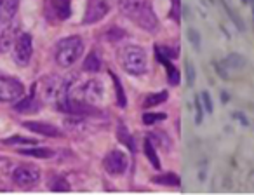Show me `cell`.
<instances>
[{"label":"cell","mask_w":254,"mask_h":195,"mask_svg":"<svg viewBox=\"0 0 254 195\" xmlns=\"http://www.w3.org/2000/svg\"><path fill=\"white\" fill-rule=\"evenodd\" d=\"M14 108H16V111H20V113H32V111H35L37 108H39V101H37V96H35V87H32V94L28 96V98H24V100H21Z\"/></svg>","instance_id":"cell-16"},{"label":"cell","mask_w":254,"mask_h":195,"mask_svg":"<svg viewBox=\"0 0 254 195\" xmlns=\"http://www.w3.org/2000/svg\"><path fill=\"white\" fill-rule=\"evenodd\" d=\"M47 14L58 21H64L72 16V0H45Z\"/></svg>","instance_id":"cell-12"},{"label":"cell","mask_w":254,"mask_h":195,"mask_svg":"<svg viewBox=\"0 0 254 195\" xmlns=\"http://www.w3.org/2000/svg\"><path fill=\"white\" fill-rule=\"evenodd\" d=\"M84 54V42L79 35L66 37V39L60 40L56 45V63L61 68H70L79 61V58Z\"/></svg>","instance_id":"cell-3"},{"label":"cell","mask_w":254,"mask_h":195,"mask_svg":"<svg viewBox=\"0 0 254 195\" xmlns=\"http://www.w3.org/2000/svg\"><path fill=\"white\" fill-rule=\"evenodd\" d=\"M58 108L60 111L63 113H70V115H75V117H100V110L94 108V105H89L85 101H80L77 98H70L66 96L64 100H61L58 103Z\"/></svg>","instance_id":"cell-5"},{"label":"cell","mask_w":254,"mask_h":195,"mask_svg":"<svg viewBox=\"0 0 254 195\" xmlns=\"http://www.w3.org/2000/svg\"><path fill=\"white\" fill-rule=\"evenodd\" d=\"M200 100L204 101V107H206V111H207V113H212V101H211L209 92L204 91V92H202V98H200Z\"/></svg>","instance_id":"cell-33"},{"label":"cell","mask_w":254,"mask_h":195,"mask_svg":"<svg viewBox=\"0 0 254 195\" xmlns=\"http://www.w3.org/2000/svg\"><path fill=\"white\" fill-rule=\"evenodd\" d=\"M110 11L106 0H89L87 9H85V16H84L82 23L84 24H94L101 21Z\"/></svg>","instance_id":"cell-11"},{"label":"cell","mask_w":254,"mask_h":195,"mask_svg":"<svg viewBox=\"0 0 254 195\" xmlns=\"http://www.w3.org/2000/svg\"><path fill=\"white\" fill-rule=\"evenodd\" d=\"M5 145H35V139L23 138V136H14V138L4 139Z\"/></svg>","instance_id":"cell-27"},{"label":"cell","mask_w":254,"mask_h":195,"mask_svg":"<svg viewBox=\"0 0 254 195\" xmlns=\"http://www.w3.org/2000/svg\"><path fill=\"white\" fill-rule=\"evenodd\" d=\"M20 153L26 157H35V159H51L54 155V152L49 148H23L20 150Z\"/></svg>","instance_id":"cell-20"},{"label":"cell","mask_w":254,"mask_h":195,"mask_svg":"<svg viewBox=\"0 0 254 195\" xmlns=\"http://www.w3.org/2000/svg\"><path fill=\"white\" fill-rule=\"evenodd\" d=\"M70 98H77L80 101H85L89 105H96L103 101L105 98V87L100 80H87L84 82L80 87L75 89V96H70Z\"/></svg>","instance_id":"cell-6"},{"label":"cell","mask_w":254,"mask_h":195,"mask_svg":"<svg viewBox=\"0 0 254 195\" xmlns=\"http://www.w3.org/2000/svg\"><path fill=\"white\" fill-rule=\"evenodd\" d=\"M33 54V42L32 35L30 33H23L16 39V44H14V61L21 66L30 63Z\"/></svg>","instance_id":"cell-10"},{"label":"cell","mask_w":254,"mask_h":195,"mask_svg":"<svg viewBox=\"0 0 254 195\" xmlns=\"http://www.w3.org/2000/svg\"><path fill=\"white\" fill-rule=\"evenodd\" d=\"M119 9L127 20H131L145 32L155 33L159 30V20L150 0H119Z\"/></svg>","instance_id":"cell-1"},{"label":"cell","mask_w":254,"mask_h":195,"mask_svg":"<svg viewBox=\"0 0 254 195\" xmlns=\"http://www.w3.org/2000/svg\"><path fill=\"white\" fill-rule=\"evenodd\" d=\"M151 181L157 185H166V187H179V183H181L179 176L174 174V173H166V174L155 176V178H151Z\"/></svg>","instance_id":"cell-19"},{"label":"cell","mask_w":254,"mask_h":195,"mask_svg":"<svg viewBox=\"0 0 254 195\" xmlns=\"http://www.w3.org/2000/svg\"><path fill=\"white\" fill-rule=\"evenodd\" d=\"M124 37H126V32H124L122 28H115V26H111L110 30L105 33V39H106L108 42H119Z\"/></svg>","instance_id":"cell-25"},{"label":"cell","mask_w":254,"mask_h":195,"mask_svg":"<svg viewBox=\"0 0 254 195\" xmlns=\"http://www.w3.org/2000/svg\"><path fill=\"white\" fill-rule=\"evenodd\" d=\"M110 77H111V80H113V86H115L117 103H119V107H126L127 100H126V92H124V89H122V84H120V79L113 72H110Z\"/></svg>","instance_id":"cell-23"},{"label":"cell","mask_w":254,"mask_h":195,"mask_svg":"<svg viewBox=\"0 0 254 195\" xmlns=\"http://www.w3.org/2000/svg\"><path fill=\"white\" fill-rule=\"evenodd\" d=\"M188 39H190V42L193 44L195 49L200 47V37H199V33L195 32V30H188Z\"/></svg>","instance_id":"cell-31"},{"label":"cell","mask_w":254,"mask_h":195,"mask_svg":"<svg viewBox=\"0 0 254 195\" xmlns=\"http://www.w3.org/2000/svg\"><path fill=\"white\" fill-rule=\"evenodd\" d=\"M12 179H14V183H16L18 187L30 188V187H33V185L39 183L40 171L35 166H20L14 169V173H12Z\"/></svg>","instance_id":"cell-9"},{"label":"cell","mask_w":254,"mask_h":195,"mask_svg":"<svg viewBox=\"0 0 254 195\" xmlns=\"http://www.w3.org/2000/svg\"><path fill=\"white\" fill-rule=\"evenodd\" d=\"M18 7H20V0H0V21L9 23L16 14Z\"/></svg>","instance_id":"cell-14"},{"label":"cell","mask_w":254,"mask_h":195,"mask_svg":"<svg viewBox=\"0 0 254 195\" xmlns=\"http://www.w3.org/2000/svg\"><path fill=\"white\" fill-rule=\"evenodd\" d=\"M119 61L124 70L131 75H143L147 72V52L139 45H124L119 51Z\"/></svg>","instance_id":"cell-4"},{"label":"cell","mask_w":254,"mask_h":195,"mask_svg":"<svg viewBox=\"0 0 254 195\" xmlns=\"http://www.w3.org/2000/svg\"><path fill=\"white\" fill-rule=\"evenodd\" d=\"M195 108H197V117H195V122H197V126H200L202 124V119H204V113H202V105H200V100L197 98L195 100Z\"/></svg>","instance_id":"cell-32"},{"label":"cell","mask_w":254,"mask_h":195,"mask_svg":"<svg viewBox=\"0 0 254 195\" xmlns=\"http://www.w3.org/2000/svg\"><path fill=\"white\" fill-rule=\"evenodd\" d=\"M145 155L147 159L150 160V164L153 166V169H160V159H159V153L155 150L153 143H151V139H145Z\"/></svg>","instance_id":"cell-21"},{"label":"cell","mask_w":254,"mask_h":195,"mask_svg":"<svg viewBox=\"0 0 254 195\" xmlns=\"http://www.w3.org/2000/svg\"><path fill=\"white\" fill-rule=\"evenodd\" d=\"M187 75H188V86H193V82H195V68H193V65L188 61L187 63Z\"/></svg>","instance_id":"cell-34"},{"label":"cell","mask_w":254,"mask_h":195,"mask_svg":"<svg viewBox=\"0 0 254 195\" xmlns=\"http://www.w3.org/2000/svg\"><path fill=\"white\" fill-rule=\"evenodd\" d=\"M169 98V94H167V91H160V92H155V94H150L145 98V103L143 107L145 108H153L157 107V105L164 103V101Z\"/></svg>","instance_id":"cell-22"},{"label":"cell","mask_w":254,"mask_h":195,"mask_svg":"<svg viewBox=\"0 0 254 195\" xmlns=\"http://www.w3.org/2000/svg\"><path fill=\"white\" fill-rule=\"evenodd\" d=\"M117 136H119V139L122 141V143H126L127 147L134 152V141H132V136L127 132V129H126V126H124V124H120V126H119V132H117Z\"/></svg>","instance_id":"cell-24"},{"label":"cell","mask_w":254,"mask_h":195,"mask_svg":"<svg viewBox=\"0 0 254 195\" xmlns=\"http://www.w3.org/2000/svg\"><path fill=\"white\" fill-rule=\"evenodd\" d=\"M171 18H174L176 23L181 20V0H171Z\"/></svg>","instance_id":"cell-28"},{"label":"cell","mask_w":254,"mask_h":195,"mask_svg":"<svg viewBox=\"0 0 254 195\" xmlns=\"http://www.w3.org/2000/svg\"><path fill=\"white\" fill-rule=\"evenodd\" d=\"M155 52H157L159 56L167 58V60H174V58H178V56H176V51H172V49H169V47H157L155 49Z\"/></svg>","instance_id":"cell-30"},{"label":"cell","mask_w":254,"mask_h":195,"mask_svg":"<svg viewBox=\"0 0 254 195\" xmlns=\"http://www.w3.org/2000/svg\"><path fill=\"white\" fill-rule=\"evenodd\" d=\"M103 167L110 176H120L127 171L129 160H127V155L124 152L111 150V152H108L106 157L103 159Z\"/></svg>","instance_id":"cell-8"},{"label":"cell","mask_w":254,"mask_h":195,"mask_svg":"<svg viewBox=\"0 0 254 195\" xmlns=\"http://www.w3.org/2000/svg\"><path fill=\"white\" fill-rule=\"evenodd\" d=\"M159 120H166V113H151V111H145L143 113V124L145 126H153Z\"/></svg>","instance_id":"cell-26"},{"label":"cell","mask_w":254,"mask_h":195,"mask_svg":"<svg viewBox=\"0 0 254 195\" xmlns=\"http://www.w3.org/2000/svg\"><path fill=\"white\" fill-rule=\"evenodd\" d=\"M51 188L54 192H68L70 190V185L66 183V179L64 178H56V183H52Z\"/></svg>","instance_id":"cell-29"},{"label":"cell","mask_w":254,"mask_h":195,"mask_svg":"<svg viewBox=\"0 0 254 195\" xmlns=\"http://www.w3.org/2000/svg\"><path fill=\"white\" fill-rule=\"evenodd\" d=\"M23 126L28 129V131L37 132V134H42V136H47V138H58V136H61L60 129L47 122H24Z\"/></svg>","instance_id":"cell-13"},{"label":"cell","mask_w":254,"mask_h":195,"mask_svg":"<svg viewBox=\"0 0 254 195\" xmlns=\"http://www.w3.org/2000/svg\"><path fill=\"white\" fill-rule=\"evenodd\" d=\"M35 89L39 91V96L47 103H60L61 100H64L68 96V89L70 84L66 79L58 75H49L44 77L40 82L35 84Z\"/></svg>","instance_id":"cell-2"},{"label":"cell","mask_w":254,"mask_h":195,"mask_svg":"<svg viewBox=\"0 0 254 195\" xmlns=\"http://www.w3.org/2000/svg\"><path fill=\"white\" fill-rule=\"evenodd\" d=\"M82 70L84 72H89V73H98L100 72L101 70L100 56L96 54V52H89V56H85V60H84Z\"/></svg>","instance_id":"cell-17"},{"label":"cell","mask_w":254,"mask_h":195,"mask_svg":"<svg viewBox=\"0 0 254 195\" xmlns=\"http://www.w3.org/2000/svg\"><path fill=\"white\" fill-rule=\"evenodd\" d=\"M16 44V28L7 26L0 35V52H9Z\"/></svg>","instance_id":"cell-15"},{"label":"cell","mask_w":254,"mask_h":195,"mask_svg":"<svg viewBox=\"0 0 254 195\" xmlns=\"http://www.w3.org/2000/svg\"><path fill=\"white\" fill-rule=\"evenodd\" d=\"M157 60H159L160 63H162L164 66L167 68V80H169V84H171V86H179V72H178V68L172 66V65L169 63V60H167V58H164V56L157 54Z\"/></svg>","instance_id":"cell-18"},{"label":"cell","mask_w":254,"mask_h":195,"mask_svg":"<svg viewBox=\"0 0 254 195\" xmlns=\"http://www.w3.org/2000/svg\"><path fill=\"white\" fill-rule=\"evenodd\" d=\"M24 94L23 84L12 77H0V103H12Z\"/></svg>","instance_id":"cell-7"}]
</instances>
